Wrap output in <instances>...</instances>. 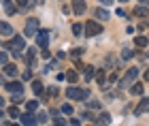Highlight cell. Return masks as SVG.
<instances>
[{
	"label": "cell",
	"mask_w": 149,
	"mask_h": 126,
	"mask_svg": "<svg viewBox=\"0 0 149 126\" xmlns=\"http://www.w3.org/2000/svg\"><path fill=\"white\" fill-rule=\"evenodd\" d=\"M6 49H11V54L19 58V56H24V51H22V49H28V47L24 45V36H13L11 41L6 43Z\"/></svg>",
	"instance_id": "1"
},
{
	"label": "cell",
	"mask_w": 149,
	"mask_h": 126,
	"mask_svg": "<svg viewBox=\"0 0 149 126\" xmlns=\"http://www.w3.org/2000/svg\"><path fill=\"white\" fill-rule=\"evenodd\" d=\"M66 96L70 98V101H85V98H90V90H81V88H68L66 90Z\"/></svg>",
	"instance_id": "2"
},
{
	"label": "cell",
	"mask_w": 149,
	"mask_h": 126,
	"mask_svg": "<svg viewBox=\"0 0 149 126\" xmlns=\"http://www.w3.org/2000/svg\"><path fill=\"white\" fill-rule=\"evenodd\" d=\"M38 32V19L36 17H30L26 22V28H24V36H34Z\"/></svg>",
	"instance_id": "3"
},
{
	"label": "cell",
	"mask_w": 149,
	"mask_h": 126,
	"mask_svg": "<svg viewBox=\"0 0 149 126\" xmlns=\"http://www.w3.org/2000/svg\"><path fill=\"white\" fill-rule=\"evenodd\" d=\"M100 32H102V26H100L98 22H87L85 24V34L87 36H98Z\"/></svg>",
	"instance_id": "4"
},
{
	"label": "cell",
	"mask_w": 149,
	"mask_h": 126,
	"mask_svg": "<svg viewBox=\"0 0 149 126\" xmlns=\"http://www.w3.org/2000/svg\"><path fill=\"white\" fill-rule=\"evenodd\" d=\"M136 77H139V69H130V71H128L126 75H124V79L119 81V88H126V85H128V83H132Z\"/></svg>",
	"instance_id": "5"
},
{
	"label": "cell",
	"mask_w": 149,
	"mask_h": 126,
	"mask_svg": "<svg viewBox=\"0 0 149 126\" xmlns=\"http://www.w3.org/2000/svg\"><path fill=\"white\" fill-rule=\"evenodd\" d=\"M36 43H38V47H40V49H47V47H49V32H47V30H38V34H36Z\"/></svg>",
	"instance_id": "6"
},
{
	"label": "cell",
	"mask_w": 149,
	"mask_h": 126,
	"mask_svg": "<svg viewBox=\"0 0 149 126\" xmlns=\"http://www.w3.org/2000/svg\"><path fill=\"white\" fill-rule=\"evenodd\" d=\"M19 122L26 124V126H34V124H38V118L32 113V111H28V113H22V116H19Z\"/></svg>",
	"instance_id": "7"
},
{
	"label": "cell",
	"mask_w": 149,
	"mask_h": 126,
	"mask_svg": "<svg viewBox=\"0 0 149 126\" xmlns=\"http://www.w3.org/2000/svg\"><path fill=\"white\" fill-rule=\"evenodd\" d=\"M147 111H149V98H143V101L136 105L134 113H136V116H143V113H147Z\"/></svg>",
	"instance_id": "8"
},
{
	"label": "cell",
	"mask_w": 149,
	"mask_h": 126,
	"mask_svg": "<svg viewBox=\"0 0 149 126\" xmlns=\"http://www.w3.org/2000/svg\"><path fill=\"white\" fill-rule=\"evenodd\" d=\"M72 11H74V15H83L85 13V0H72Z\"/></svg>",
	"instance_id": "9"
},
{
	"label": "cell",
	"mask_w": 149,
	"mask_h": 126,
	"mask_svg": "<svg viewBox=\"0 0 149 126\" xmlns=\"http://www.w3.org/2000/svg\"><path fill=\"white\" fill-rule=\"evenodd\" d=\"M26 64H28L30 69L36 64V49H32V47H30L28 51H26Z\"/></svg>",
	"instance_id": "10"
},
{
	"label": "cell",
	"mask_w": 149,
	"mask_h": 126,
	"mask_svg": "<svg viewBox=\"0 0 149 126\" xmlns=\"http://www.w3.org/2000/svg\"><path fill=\"white\" fill-rule=\"evenodd\" d=\"M4 88L13 92V94H17V92H24V83H19V81H11V83H4Z\"/></svg>",
	"instance_id": "11"
},
{
	"label": "cell",
	"mask_w": 149,
	"mask_h": 126,
	"mask_svg": "<svg viewBox=\"0 0 149 126\" xmlns=\"http://www.w3.org/2000/svg\"><path fill=\"white\" fill-rule=\"evenodd\" d=\"M94 15H96V19H100V22H107V19H109V11L107 9H94Z\"/></svg>",
	"instance_id": "12"
},
{
	"label": "cell",
	"mask_w": 149,
	"mask_h": 126,
	"mask_svg": "<svg viewBox=\"0 0 149 126\" xmlns=\"http://www.w3.org/2000/svg\"><path fill=\"white\" fill-rule=\"evenodd\" d=\"M2 9H4L6 13H9V15H15V13H17V9H15V4H13L11 0H4V2H2Z\"/></svg>",
	"instance_id": "13"
},
{
	"label": "cell",
	"mask_w": 149,
	"mask_h": 126,
	"mask_svg": "<svg viewBox=\"0 0 149 126\" xmlns=\"http://www.w3.org/2000/svg\"><path fill=\"white\" fill-rule=\"evenodd\" d=\"M0 34H2V36H11L13 34V28L6 22H0Z\"/></svg>",
	"instance_id": "14"
},
{
	"label": "cell",
	"mask_w": 149,
	"mask_h": 126,
	"mask_svg": "<svg viewBox=\"0 0 149 126\" xmlns=\"http://www.w3.org/2000/svg\"><path fill=\"white\" fill-rule=\"evenodd\" d=\"M32 90H34V94H36V96H40V94L45 92V85L40 83V81H34V83H32Z\"/></svg>",
	"instance_id": "15"
},
{
	"label": "cell",
	"mask_w": 149,
	"mask_h": 126,
	"mask_svg": "<svg viewBox=\"0 0 149 126\" xmlns=\"http://www.w3.org/2000/svg\"><path fill=\"white\" fill-rule=\"evenodd\" d=\"M4 75H9V77H15V75H17V66H13V64H6V66H4Z\"/></svg>",
	"instance_id": "16"
},
{
	"label": "cell",
	"mask_w": 149,
	"mask_h": 126,
	"mask_svg": "<svg viewBox=\"0 0 149 126\" xmlns=\"http://www.w3.org/2000/svg\"><path fill=\"white\" fill-rule=\"evenodd\" d=\"M147 38L145 36H136V38H134V45H136V47H147Z\"/></svg>",
	"instance_id": "17"
},
{
	"label": "cell",
	"mask_w": 149,
	"mask_h": 126,
	"mask_svg": "<svg viewBox=\"0 0 149 126\" xmlns=\"http://www.w3.org/2000/svg\"><path fill=\"white\" fill-rule=\"evenodd\" d=\"M94 77H96V81H98L100 85H104V81H107V77H104V71H96V75H94Z\"/></svg>",
	"instance_id": "18"
},
{
	"label": "cell",
	"mask_w": 149,
	"mask_h": 126,
	"mask_svg": "<svg viewBox=\"0 0 149 126\" xmlns=\"http://www.w3.org/2000/svg\"><path fill=\"white\" fill-rule=\"evenodd\" d=\"M94 122H96V124H109V122H111V116H109V113H102L98 120H94Z\"/></svg>",
	"instance_id": "19"
},
{
	"label": "cell",
	"mask_w": 149,
	"mask_h": 126,
	"mask_svg": "<svg viewBox=\"0 0 149 126\" xmlns=\"http://www.w3.org/2000/svg\"><path fill=\"white\" fill-rule=\"evenodd\" d=\"M26 109H28V111H36L38 109V101H28V103H26Z\"/></svg>",
	"instance_id": "20"
},
{
	"label": "cell",
	"mask_w": 149,
	"mask_h": 126,
	"mask_svg": "<svg viewBox=\"0 0 149 126\" xmlns=\"http://www.w3.org/2000/svg\"><path fill=\"white\" fill-rule=\"evenodd\" d=\"M130 92H132V94H136V96H139V94H143V83H134Z\"/></svg>",
	"instance_id": "21"
},
{
	"label": "cell",
	"mask_w": 149,
	"mask_h": 126,
	"mask_svg": "<svg viewBox=\"0 0 149 126\" xmlns=\"http://www.w3.org/2000/svg\"><path fill=\"white\" fill-rule=\"evenodd\" d=\"M134 15H139V17H147V9H145V6H136V9H134Z\"/></svg>",
	"instance_id": "22"
},
{
	"label": "cell",
	"mask_w": 149,
	"mask_h": 126,
	"mask_svg": "<svg viewBox=\"0 0 149 126\" xmlns=\"http://www.w3.org/2000/svg\"><path fill=\"white\" fill-rule=\"evenodd\" d=\"M66 79H68V81H72V83H77V79H79V75L74 71H68L66 73Z\"/></svg>",
	"instance_id": "23"
},
{
	"label": "cell",
	"mask_w": 149,
	"mask_h": 126,
	"mask_svg": "<svg viewBox=\"0 0 149 126\" xmlns=\"http://www.w3.org/2000/svg\"><path fill=\"white\" fill-rule=\"evenodd\" d=\"M9 116H11V118H19L22 113H19V109H17V107H9Z\"/></svg>",
	"instance_id": "24"
},
{
	"label": "cell",
	"mask_w": 149,
	"mask_h": 126,
	"mask_svg": "<svg viewBox=\"0 0 149 126\" xmlns=\"http://www.w3.org/2000/svg\"><path fill=\"white\" fill-rule=\"evenodd\" d=\"M132 56H134V51H130V49H124V51H121V58H124V60H130Z\"/></svg>",
	"instance_id": "25"
},
{
	"label": "cell",
	"mask_w": 149,
	"mask_h": 126,
	"mask_svg": "<svg viewBox=\"0 0 149 126\" xmlns=\"http://www.w3.org/2000/svg\"><path fill=\"white\" fill-rule=\"evenodd\" d=\"M51 118H53V122H56V124H64V120L58 116V111H51Z\"/></svg>",
	"instance_id": "26"
},
{
	"label": "cell",
	"mask_w": 149,
	"mask_h": 126,
	"mask_svg": "<svg viewBox=\"0 0 149 126\" xmlns=\"http://www.w3.org/2000/svg\"><path fill=\"white\" fill-rule=\"evenodd\" d=\"M81 30H83V26H81V24H74V26H72V34H74V36L81 34Z\"/></svg>",
	"instance_id": "27"
},
{
	"label": "cell",
	"mask_w": 149,
	"mask_h": 126,
	"mask_svg": "<svg viewBox=\"0 0 149 126\" xmlns=\"http://www.w3.org/2000/svg\"><path fill=\"white\" fill-rule=\"evenodd\" d=\"M94 75H96V71H94L92 66H87V69H85V77H87V79H92Z\"/></svg>",
	"instance_id": "28"
},
{
	"label": "cell",
	"mask_w": 149,
	"mask_h": 126,
	"mask_svg": "<svg viewBox=\"0 0 149 126\" xmlns=\"http://www.w3.org/2000/svg\"><path fill=\"white\" fill-rule=\"evenodd\" d=\"M87 107L90 109H100V103L98 101H87Z\"/></svg>",
	"instance_id": "29"
},
{
	"label": "cell",
	"mask_w": 149,
	"mask_h": 126,
	"mask_svg": "<svg viewBox=\"0 0 149 126\" xmlns=\"http://www.w3.org/2000/svg\"><path fill=\"white\" fill-rule=\"evenodd\" d=\"M13 103H15V105H19V103H24V98H22V92H17V94L13 96Z\"/></svg>",
	"instance_id": "30"
},
{
	"label": "cell",
	"mask_w": 149,
	"mask_h": 126,
	"mask_svg": "<svg viewBox=\"0 0 149 126\" xmlns=\"http://www.w3.org/2000/svg\"><path fill=\"white\" fill-rule=\"evenodd\" d=\"M62 113L70 116V113H72V107H70V105H62Z\"/></svg>",
	"instance_id": "31"
},
{
	"label": "cell",
	"mask_w": 149,
	"mask_h": 126,
	"mask_svg": "<svg viewBox=\"0 0 149 126\" xmlns=\"http://www.w3.org/2000/svg\"><path fill=\"white\" fill-rule=\"evenodd\" d=\"M36 118H38V124H45V122H47V116H45V113H38Z\"/></svg>",
	"instance_id": "32"
},
{
	"label": "cell",
	"mask_w": 149,
	"mask_h": 126,
	"mask_svg": "<svg viewBox=\"0 0 149 126\" xmlns=\"http://www.w3.org/2000/svg\"><path fill=\"white\" fill-rule=\"evenodd\" d=\"M81 54H83V49H72V51H70L72 58H77V56H81Z\"/></svg>",
	"instance_id": "33"
},
{
	"label": "cell",
	"mask_w": 149,
	"mask_h": 126,
	"mask_svg": "<svg viewBox=\"0 0 149 126\" xmlns=\"http://www.w3.org/2000/svg\"><path fill=\"white\" fill-rule=\"evenodd\" d=\"M0 64H6V54L4 51H0Z\"/></svg>",
	"instance_id": "34"
},
{
	"label": "cell",
	"mask_w": 149,
	"mask_h": 126,
	"mask_svg": "<svg viewBox=\"0 0 149 126\" xmlns=\"http://www.w3.org/2000/svg\"><path fill=\"white\" fill-rule=\"evenodd\" d=\"M17 4L19 6H28V0H17Z\"/></svg>",
	"instance_id": "35"
},
{
	"label": "cell",
	"mask_w": 149,
	"mask_h": 126,
	"mask_svg": "<svg viewBox=\"0 0 149 126\" xmlns=\"http://www.w3.org/2000/svg\"><path fill=\"white\" fill-rule=\"evenodd\" d=\"M100 4H109V6H111V4H113V0H100Z\"/></svg>",
	"instance_id": "36"
},
{
	"label": "cell",
	"mask_w": 149,
	"mask_h": 126,
	"mask_svg": "<svg viewBox=\"0 0 149 126\" xmlns=\"http://www.w3.org/2000/svg\"><path fill=\"white\" fill-rule=\"evenodd\" d=\"M145 81H149V69L145 71Z\"/></svg>",
	"instance_id": "37"
},
{
	"label": "cell",
	"mask_w": 149,
	"mask_h": 126,
	"mask_svg": "<svg viewBox=\"0 0 149 126\" xmlns=\"http://www.w3.org/2000/svg\"><path fill=\"white\" fill-rule=\"evenodd\" d=\"M141 2H143V4H149V0H141Z\"/></svg>",
	"instance_id": "38"
},
{
	"label": "cell",
	"mask_w": 149,
	"mask_h": 126,
	"mask_svg": "<svg viewBox=\"0 0 149 126\" xmlns=\"http://www.w3.org/2000/svg\"><path fill=\"white\" fill-rule=\"evenodd\" d=\"M147 58H149V54H147Z\"/></svg>",
	"instance_id": "39"
}]
</instances>
